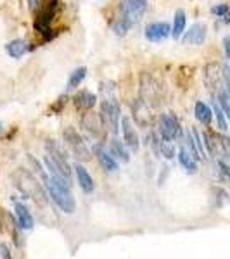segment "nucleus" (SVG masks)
<instances>
[{"label":"nucleus","mask_w":230,"mask_h":259,"mask_svg":"<svg viewBox=\"0 0 230 259\" xmlns=\"http://www.w3.org/2000/svg\"><path fill=\"white\" fill-rule=\"evenodd\" d=\"M47 192H49L50 199L61 207L64 213H75V197H73L71 190H69V182L66 178H62L61 175L50 171V176L45 178Z\"/></svg>","instance_id":"1"},{"label":"nucleus","mask_w":230,"mask_h":259,"mask_svg":"<svg viewBox=\"0 0 230 259\" xmlns=\"http://www.w3.org/2000/svg\"><path fill=\"white\" fill-rule=\"evenodd\" d=\"M100 119L104 123V128L109 130L111 133H118L120 124H122V111H120V104L116 99H106L100 104Z\"/></svg>","instance_id":"2"},{"label":"nucleus","mask_w":230,"mask_h":259,"mask_svg":"<svg viewBox=\"0 0 230 259\" xmlns=\"http://www.w3.org/2000/svg\"><path fill=\"white\" fill-rule=\"evenodd\" d=\"M14 178H16V182H18V187L21 188V190L25 192L26 195H30L33 201H37L38 204H44L45 202L44 192H42V188H40V183H38L37 180H35L33 176L30 175V173L19 170L14 175Z\"/></svg>","instance_id":"3"},{"label":"nucleus","mask_w":230,"mask_h":259,"mask_svg":"<svg viewBox=\"0 0 230 259\" xmlns=\"http://www.w3.org/2000/svg\"><path fill=\"white\" fill-rule=\"evenodd\" d=\"M62 137H64V142L68 144V147L71 149L73 156H75L76 159H81V161H88V159H90V151H88V147L85 145L83 139H81V135L76 132L75 128H71V126L64 128V132H62Z\"/></svg>","instance_id":"4"},{"label":"nucleus","mask_w":230,"mask_h":259,"mask_svg":"<svg viewBox=\"0 0 230 259\" xmlns=\"http://www.w3.org/2000/svg\"><path fill=\"white\" fill-rule=\"evenodd\" d=\"M147 9V0H123L122 2V16L125 21L130 26H134L135 23L140 21V18L144 16Z\"/></svg>","instance_id":"5"},{"label":"nucleus","mask_w":230,"mask_h":259,"mask_svg":"<svg viewBox=\"0 0 230 259\" xmlns=\"http://www.w3.org/2000/svg\"><path fill=\"white\" fill-rule=\"evenodd\" d=\"M159 133H161V139L163 140H177L178 137L182 135V130H180V123L173 114H161L159 116Z\"/></svg>","instance_id":"6"},{"label":"nucleus","mask_w":230,"mask_h":259,"mask_svg":"<svg viewBox=\"0 0 230 259\" xmlns=\"http://www.w3.org/2000/svg\"><path fill=\"white\" fill-rule=\"evenodd\" d=\"M56 6L57 0H45V4H42L40 7V14H38V19L35 23V28L38 30V33H47L50 31V23L54 19V13H56Z\"/></svg>","instance_id":"7"},{"label":"nucleus","mask_w":230,"mask_h":259,"mask_svg":"<svg viewBox=\"0 0 230 259\" xmlns=\"http://www.w3.org/2000/svg\"><path fill=\"white\" fill-rule=\"evenodd\" d=\"M122 130H123L125 145H127L130 151L137 152L139 151V135H137V130L134 128V124H132V121L128 116L122 117Z\"/></svg>","instance_id":"8"},{"label":"nucleus","mask_w":230,"mask_h":259,"mask_svg":"<svg viewBox=\"0 0 230 259\" xmlns=\"http://www.w3.org/2000/svg\"><path fill=\"white\" fill-rule=\"evenodd\" d=\"M171 35L168 23H151L146 26V38L149 42H163Z\"/></svg>","instance_id":"9"},{"label":"nucleus","mask_w":230,"mask_h":259,"mask_svg":"<svg viewBox=\"0 0 230 259\" xmlns=\"http://www.w3.org/2000/svg\"><path fill=\"white\" fill-rule=\"evenodd\" d=\"M93 152H95L97 159H99V163H100V166H102L104 171H107V173L118 171V163H116L114 156H112L109 151H106L102 145H100V144L93 145Z\"/></svg>","instance_id":"10"},{"label":"nucleus","mask_w":230,"mask_h":259,"mask_svg":"<svg viewBox=\"0 0 230 259\" xmlns=\"http://www.w3.org/2000/svg\"><path fill=\"white\" fill-rule=\"evenodd\" d=\"M206 31H208V28H206V25H202V23H196V25L190 26L189 31H185L184 35V43L185 45H202L206 40Z\"/></svg>","instance_id":"11"},{"label":"nucleus","mask_w":230,"mask_h":259,"mask_svg":"<svg viewBox=\"0 0 230 259\" xmlns=\"http://www.w3.org/2000/svg\"><path fill=\"white\" fill-rule=\"evenodd\" d=\"M14 209H16V216H18L19 226H21L23 230H31V228H33L35 221H33V216H31V213L28 211V207H26L23 202L16 201L14 202Z\"/></svg>","instance_id":"12"},{"label":"nucleus","mask_w":230,"mask_h":259,"mask_svg":"<svg viewBox=\"0 0 230 259\" xmlns=\"http://www.w3.org/2000/svg\"><path fill=\"white\" fill-rule=\"evenodd\" d=\"M75 173H76V178H78V183H80L81 190L87 192V194H90V192L93 190V187H95V183H93V180H92L88 170L78 163L75 166Z\"/></svg>","instance_id":"13"},{"label":"nucleus","mask_w":230,"mask_h":259,"mask_svg":"<svg viewBox=\"0 0 230 259\" xmlns=\"http://www.w3.org/2000/svg\"><path fill=\"white\" fill-rule=\"evenodd\" d=\"M81 124H83V126L87 128L88 132L92 133V135H95V137L102 135L104 123H102V119H100V116L97 117L95 114H93V112H88V114L83 116V119H81Z\"/></svg>","instance_id":"14"},{"label":"nucleus","mask_w":230,"mask_h":259,"mask_svg":"<svg viewBox=\"0 0 230 259\" xmlns=\"http://www.w3.org/2000/svg\"><path fill=\"white\" fill-rule=\"evenodd\" d=\"M73 100H75V105H76L78 109H81V111H87V109H92L93 105H95L97 97L93 95L92 92H87V90H83V92H78Z\"/></svg>","instance_id":"15"},{"label":"nucleus","mask_w":230,"mask_h":259,"mask_svg":"<svg viewBox=\"0 0 230 259\" xmlns=\"http://www.w3.org/2000/svg\"><path fill=\"white\" fill-rule=\"evenodd\" d=\"M194 112H196V117H197V121H199V123L206 124V126L211 123L213 109L209 107L208 104H204V102H196V105H194Z\"/></svg>","instance_id":"16"},{"label":"nucleus","mask_w":230,"mask_h":259,"mask_svg":"<svg viewBox=\"0 0 230 259\" xmlns=\"http://www.w3.org/2000/svg\"><path fill=\"white\" fill-rule=\"evenodd\" d=\"M28 50V43L25 40H13L6 45V52L13 59H21Z\"/></svg>","instance_id":"17"},{"label":"nucleus","mask_w":230,"mask_h":259,"mask_svg":"<svg viewBox=\"0 0 230 259\" xmlns=\"http://www.w3.org/2000/svg\"><path fill=\"white\" fill-rule=\"evenodd\" d=\"M185 23H187L185 13L182 9H178L177 13H175L173 28H171V37H173V38L182 37V35H184V31H185Z\"/></svg>","instance_id":"18"},{"label":"nucleus","mask_w":230,"mask_h":259,"mask_svg":"<svg viewBox=\"0 0 230 259\" xmlns=\"http://www.w3.org/2000/svg\"><path fill=\"white\" fill-rule=\"evenodd\" d=\"M109 152H111L114 158H118L120 161H123V163H128V161H130L128 151L125 149L123 142H120L118 139H112L111 142H109Z\"/></svg>","instance_id":"19"},{"label":"nucleus","mask_w":230,"mask_h":259,"mask_svg":"<svg viewBox=\"0 0 230 259\" xmlns=\"http://www.w3.org/2000/svg\"><path fill=\"white\" fill-rule=\"evenodd\" d=\"M178 161H180L182 168H184V170H185L187 173H190V175L197 171L196 159H194L192 156H190L184 147H182V149H180V152H178Z\"/></svg>","instance_id":"20"},{"label":"nucleus","mask_w":230,"mask_h":259,"mask_svg":"<svg viewBox=\"0 0 230 259\" xmlns=\"http://www.w3.org/2000/svg\"><path fill=\"white\" fill-rule=\"evenodd\" d=\"M211 14L215 16V18L220 19L221 23H225V25H228L230 23V7L228 4H216V6L211 7Z\"/></svg>","instance_id":"21"},{"label":"nucleus","mask_w":230,"mask_h":259,"mask_svg":"<svg viewBox=\"0 0 230 259\" xmlns=\"http://www.w3.org/2000/svg\"><path fill=\"white\" fill-rule=\"evenodd\" d=\"M85 76H87V68H76L68 78V90H73L76 88V86H80L81 81L85 80Z\"/></svg>","instance_id":"22"},{"label":"nucleus","mask_w":230,"mask_h":259,"mask_svg":"<svg viewBox=\"0 0 230 259\" xmlns=\"http://www.w3.org/2000/svg\"><path fill=\"white\" fill-rule=\"evenodd\" d=\"M213 114L216 116L218 128H220L221 132H223V130H227V119H225V112H223V109L220 107V104H218V102L213 104Z\"/></svg>","instance_id":"23"},{"label":"nucleus","mask_w":230,"mask_h":259,"mask_svg":"<svg viewBox=\"0 0 230 259\" xmlns=\"http://www.w3.org/2000/svg\"><path fill=\"white\" fill-rule=\"evenodd\" d=\"M216 166H218V171H220L221 180H225V182L230 183V164L225 159H218Z\"/></svg>","instance_id":"24"},{"label":"nucleus","mask_w":230,"mask_h":259,"mask_svg":"<svg viewBox=\"0 0 230 259\" xmlns=\"http://www.w3.org/2000/svg\"><path fill=\"white\" fill-rule=\"evenodd\" d=\"M220 154L223 156L225 161L230 163V139L228 137L220 135Z\"/></svg>","instance_id":"25"},{"label":"nucleus","mask_w":230,"mask_h":259,"mask_svg":"<svg viewBox=\"0 0 230 259\" xmlns=\"http://www.w3.org/2000/svg\"><path fill=\"white\" fill-rule=\"evenodd\" d=\"M130 28H132V26L128 25V23L125 21L123 18H118V19H116L114 25H112V30H114L116 35H127L128 30H130Z\"/></svg>","instance_id":"26"},{"label":"nucleus","mask_w":230,"mask_h":259,"mask_svg":"<svg viewBox=\"0 0 230 259\" xmlns=\"http://www.w3.org/2000/svg\"><path fill=\"white\" fill-rule=\"evenodd\" d=\"M159 149H161V154L165 156L166 159H173L175 158V149L168 144V140H163L161 145H159Z\"/></svg>","instance_id":"27"},{"label":"nucleus","mask_w":230,"mask_h":259,"mask_svg":"<svg viewBox=\"0 0 230 259\" xmlns=\"http://www.w3.org/2000/svg\"><path fill=\"white\" fill-rule=\"evenodd\" d=\"M213 194H215L216 199H218V204H216V206H221L223 202H227V197H228V195H227V192H225V190H221V188H213Z\"/></svg>","instance_id":"28"},{"label":"nucleus","mask_w":230,"mask_h":259,"mask_svg":"<svg viewBox=\"0 0 230 259\" xmlns=\"http://www.w3.org/2000/svg\"><path fill=\"white\" fill-rule=\"evenodd\" d=\"M0 256L2 257H6V259H9L13 254H11V250H9V247H7L6 244H0Z\"/></svg>","instance_id":"29"},{"label":"nucleus","mask_w":230,"mask_h":259,"mask_svg":"<svg viewBox=\"0 0 230 259\" xmlns=\"http://www.w3.org/2000/svg\"><path fill=\"white\" fill-rule=\"evenodd\" d=\"M28 6L31 11H37L38 7H42V0H28Z\"/></svg>","instance_id":"30"},{"label":"nucleus","mask_w":230,"mask_h":259,"mask_svg":"<svg viewBox=\"0 0 230 259\" xmlns=\"http://www.w3.org/2000/svg\"><path fill=\"white\" fill-rule=\"evenodd\" d=\"M223 49H225V54H227L228 62H230V38H225L223 40Z\"/></svg>","instance_id":"31"},{"label":"nucleus","mask_w":230,"mask_h":259,"mask_svg":"<svg viewBox=\"0 0 230 259\" xmlns=\"http://www.w3.org/2000/svg\"><path fill=\"white\" fill-rule=\"evenodd\" d=\"M0 132H2V123H0Z\"/></svg>","instance_id":"32"}]
</instances>
